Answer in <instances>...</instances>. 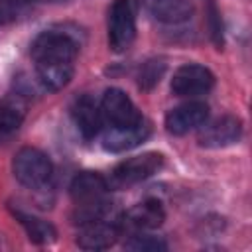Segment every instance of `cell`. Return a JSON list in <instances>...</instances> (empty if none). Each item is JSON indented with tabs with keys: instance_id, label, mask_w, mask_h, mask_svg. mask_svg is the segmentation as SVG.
Returning a JSON list of instances; mask_svg holds the SVG:
<instances>
[{
	"instance_id": "cell-1",
	"label": "cell",
	"mask_w": 252,
	"mask_h": 252,
	"mask_svg": "<svg viewBox=\"0 0 252 252\" xmlns=\"http://www.w3.org/2000/svg\"><path fill=\"white\" fill-rule=\"evenodd\" d=\"M79 53V41L71 32L45 30L32 43L33 63H73Z\"/></svg>"
},
{
	"instance_id": "cell-2",
	"label": "cell",
	"mask_w": 252,
	"mask_h": 252,
	"mask_svg": "<svg viewBox=\"0 0 252 252\" xmlns=\"http://www.w3.org/2000/svg\"><path fill=\"white\" fill-rule=\"evenodd\" d=\"M16 179L28 189H41L53 177L51 159L37 148H22L12 163Z\"/></svg>"
},
{
	"instance_id": "cell-3",
	"label": "cell",
	"mask_w": 252,
	"mask_h": 252,
	"mask_svg": "<svg viewBox=\"0 0 252 252\" xmlns=\"http://www.w3.org/2000/svg\"><path fill=\"white\" fill-rule=\"evenodd\" d=\"M136 37V8L132 0H114L108 10V45L112 51H126Z\"/></svg>"
},
{
	"instance_id": "cell-4",
	"label": "cell",
	"mask_w": 252,
	"mask_h": 252,
	"mask_svg": "<svg viewBox=\"0 0 252 252\" xmlns=\"http://www.w3.org/2000/svg\"><path fill=\"white\" fill-rule=\"evenodd\" d=\"M161 165H163V156L158 152H146V154L128 158L112 169L108 185L110 187H128V185L140 183V181L152 177L154 173H158V169Z\"/></svg>"
},
{
	"instance_id": "cell-5",
	"label": "cell",
	"mask_w": 252,
	"mask_h": 252,
	"mask_svg": "<svg viewBox=\"0 0 252 252\" xmlns=\"http://www.w3.org/2000/svg\"><path fill=\"white\" fill-rule=\"evenodd\" d=\"M213 85H215L213 71L197 63L181 65L173 73V79H171V91L177 96H199V94L209 93Z\"/></svg>"
},
{
	"instance_id": "cell-6",
	"label": "cell",
	"mask_w": 252,
	"mask_h": 252,
	"mask_svg": "<svg viewBox=\"0 0 252 252\" xmlns=\"http://www.w3.org/2000/svg\"><path fill=\"white\" fill-rule=\"evenodd\" d=\"M100 112H102V118L108 120L110 126H136L144 122L132 98L120 89H108L102 94Z\"/></svg>"
},
{
	"instance_id": "cell-7",
	"label": "cell",
	"mask_w": 252,
	"mask_h": 252,
	"mask_svg": "<svg viewBox=\"0 0 252 252\" xmlns=\"http://www.w3.org/2000/svg\"><path fill=\"white\" fill-rule=\"evenodd\" d=\"M165 220V211H163V205L158 201V199H146L134 207H130L118 226L120 230H128V232H146V230H154L158 228L161 222Z\"/></svg>"
},
{
	"instance_id": "cell-8",
	"label": "cell",
	"mask_w": 252,
	"mask_h": 252,
	"mask_svg": "<svg viewBox=\"0 0 252 252\" xmlns=\"http://www.w3.org/2000/svg\"><path fill=\"white\" fill-rule=\"evenodd\" d=\"M209 118V106L201 100H189L165 114V128L173 136L189 134L191 130L201 128Z\"/></svg>"
},
{
	"instance_id": "cell-9",
	"label": "cell",
	"mask_w": 252,
	"mask_h": 252,
	"mask_svg": "<svg viewBox=\"0 0 252 252\" xmlns=\"http://www.w3.org/2000/svg\"><path fill=\"white\" fill-rule=\"evenodd\" d=\"M242 136V122L236 116H220L209 124H203L199 132V144L203 148H226L238 142Z\"/></svg>"
},
{
	"instance_id": "cell-10",
	"label": "cell",
	"mask_w": 252,
	"mask_h": 252,
	"mask_svg": "<svg viewBox=\"0 0 252 252\" xmlns=\"http://www.w3.org/2000/svg\"><path fill=\"white\" fill-rule=\"evenodd\" d=\"M71 118L79 130V134L85 140H93L98 136V132L102 130V112L100 106L94 102L93 96L89 94H81L73 100L71 104Z\"/></svg>"
},
{
	"instance_id": "cell-11",
	"label": "cell",
	"mask_w": 252,
	"mask_h": 252,
	"mask_svg": "<svg viewBox=\"0 0 252 252\" xmlns=\"http://www.w3.org/2000/svg\"><path fill=\"white\" fill-rule=\"evenodd\" d=\"M122 234L118 222H108L106 219L81 224V230L77 234V244L83 250H106L110 248L118 236Z\"/></svg>"
},
{
	"instance_id": "cell-12",
	"label": "cell",
	"mask_w": 252,
	"mask_h": 252,
	"mask_svg": "<svg viewBox=\"0 0 252 252\" xmlns=\"http://www.w3.org/2000/svg\"><path fill=\"white\" fill-rule=\"evenodd\" d=\"M108 189H110L108 179H104L102 175H98V173H94V171L77 173V175L73 177L71 185H69V193H71L75 205L106 199Z\"/></svg>"
},
{
	"instance_id": "cell-13",
	"label": "cell",
	"mask_w": 252,
	"mask_h": 252,
	"mask_svg": "<svg viewBox=\"0 0 252 252\" xmlns=\"http://www.w3.org/2000/svg\"><path fill=\"white\" fill-rule=\"evenodd\" d=\"M148 136H150V126L146 122H140L136 126H110L102 138V146L104 150L118 154L140 146Z\"/></svg>"
},
{
	"instance_id": "cell-14",
	"label": "cell",
	"mask_w": 252,
	"mask_h": 252,
	"mask_svg": "<svg viewBox=\"0 0 252 252\" xmlns=\"http://www.w3.org/2000/svg\"><path fill=\"white\" fill-rule=\"evenodd\" d=\"M28 112V100L20 93H10L0 100V136L14 134Z\"/></svg>"
},
{
	"instance_id": "cell-15",
	"label": "cell",
	"mask_w": 252,
	"mask_h": 252,
	"mask_svg": "<svg viewBox=\"0 0 252 252\" xmlns=\"http://www.w3.org/2000/svg\"><path fill=\"white\" fill-rule=\"evenodd\" d=\"M146 4L150 14L163 24H183L193 14L189 0H146Z\"/></svg>"
},
{
	"instance_id": "cell-16",
	"label": "cell",
	"mask_w": 252,
	"mask_h": 252,
	"mask_svg": "<svg viewBox=\"0 0 252 252\" xmlns=\"http://www.w3.org/2000/svg\"><path fill=\"white\" fill-rule=\"evenodd\" d=\"M16 219L26 228V234L30 236V240L35 244H51L57 236L53 224H49L43 219H37V217H32L28 213H20V211H16Z\"/></svg>"
},
{
	"instance_id": "cell-17",
	"label": "cell",
	"mask_w": 252,
	"mask_h": 252,
	"mask_svg": "<svg viewBox=\"0 0 252 252\" xmlns=\"http://www.w3.org/2000/svg\"><path fill=\"white\" fill-rule=\"evenodd\" d=\"M128 250H136V252H161L167 250V244L152 234H144V232H132V236L126 240L124 244Z\"/></svg>"
},
{
	"instance_id": "cell-18",
	"label": "cell",
	"mask_w": 252,
	"mask_h": 252,
	"mask_svg": "<svg viewBox=\"0 0 252 252\" xmlns=\"http://www.w3.org/2000/svg\"><path fill=\"white\" fill-rule=\"evenodd\" d=\"M163 71H165V63H163L161 59H150V61H146V63L142 65V69H140L138 85H140L142 89H146V91L152 89L154 85L159 83Z\"/></svg>"
},
{
	"instance_id": "cell-19",
	"label": "cell",
	"mask_w": 252,
	"mask_h": 252,
	"mask_svg": "<svg viewBox=\"0 0 252 252\" xmlns=\"http://www.w3.org/2000/svg\"><path fill=\"white\" fill-rule=\"evenodd\" d=\"M18 14V6H10V4H4L0 2V24H6V22H12Z\"/></svg>"
},
{
	"instance_id": "cell-20",
	"label": "cell",
	"mask_w": 252,
	"mask_h": 252,
	"mask_svg": "<svg viewBox=\"0 0 252 252\" xmlns=\"http://www.w3.org/2000/svg\"><path fill=\"white\" fill-rule=\"evenodd\" d=\"M0 2H4V4H10V6H24V4H28V2H32V0H0Z\"/></svg>"
},
{
	"instance_id": "cell-21",
	"label": "cell",
	"mask_w": 252,
	"mask_h": 252,
	"mask_svg": "<svg viewBox=\"0 0 252 252\" xmlns=\"http://www.w3.org/2000/svg\"><path fill=\"white\" fill-rule=\"evenodd\" d=\"M45 2H67V0H45Z\"/></svg>"
}]
</instances>
